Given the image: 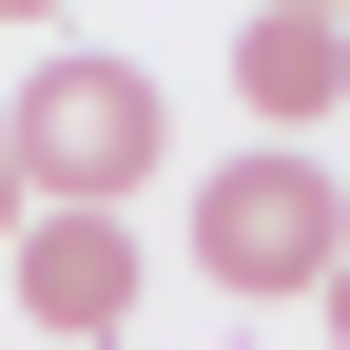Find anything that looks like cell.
<instances>
[{
  "label": "cell",
  "mask_w": 350,
  "mask_h": 350,
  "mask_svg": "<svg viewBox=\"0 0 350 350\" xmlns=\"http://www.w3.org/2000/svg\"><path fill=\"white\" fill-rule=\"evenodd\" d=\"M234 98L273 117V156H312V117L350 98V20H253L234 39Z\"/></svg>",
  "instance_id": "obj_4"
},
{
  "label": "cell",
  "mask_w": 350,
  "mask_h": 350,
  "mask_svg": "<svg viewBox=\"0 0 350 350\" xmlns=\"http://www.w3.org/2000/svg\"><path fill=\"white\" fill-rule=\"evenodd\" d=\"M312 331H331V350H350V253H331V273H312Z\"/></svg>",
  "instance_id": "obj_5"
},
{
  "label": "cell",
  "mask_w": 350,
  "mask_h": 350,
  "mask_svg": "<svg viewBox=\"0 0 350 350\" xmlns=\"http://www.w3.org/2000/svg\"><path fill=\"white\" fill-rule=\"evenodd\" d=\"M350 253V175L331 156H234V175H195V273L214 292H312Z\"/></svg>",
  "instance_id": "obj_2"
},
{
  "label": "cell",
  "mask_w": 350,
  "mask_h": 350,
  "mask_svg": "<svg viewBox=\"0 0 350 350\" xmlns=\"http://www.w3.org/2000/svg\"><path fill=\"white\" fill-rule=\"evenodd\" d=\"M0 20H78V0H0Z\"/></svg>",
  "instance_id": "obj_7"
},
{
  "label": "cell",
  "mask_w": 350,
  "mask_h": 350,
  "mask_svg": "<svg viewBox=\"0 0 350 350\" xmlns=\"http://www.w3.org/2000/svg\"><path fill=\"white\" fill-rule=\"evenodd\" d=\"M20 214H39V195H20V156H0V234H20Z\"/></svg>",
  "instance_id": "obj_6"
},
{
  "label": "cell",
  "mask_w": 350,
  "mask_h": 350,
  "mask_svg": "<svg viewBox=\"0 0 350 350\" xmlns=\"http://www.w3.org/2000/svg\"><path fill=\"white\" fill-rule=\"evenodd\" d=\"M0 273H20V331L117 350V331H137V214H20V234H0Z\"/></svg>",
  "instance_id": "obj_3"
},
{
  "label": "cell",
  "mask_w": 350,
  "mask_h": 350,
  "mask_svg": "<svg viewBox=\"0 0 350 350\" xmlns=\"http://www.w3.org/2000/svg\"><path fill=\"white\" fill-rule=\"evenodd\" d=\"M0 156H20L39 214H117V195L175 156V98H156L137 59H98V39H39V78L0 98Z\"/></svg>",
  "instance_id": "obj_1"
},
{
  "label": "cell",
  "mask_w": 350,
  "mask_h": 350,
  "mask_svg": "<svg viewBox=\"0 0 350 350\" xmlns=\"http://www.w3.org/2000/svg\"><path fill=\"white\" fill-rule=\"evenodd\" d=\"M273 20H350V0H273Z\"/></svg>",
  "instance_id": "obj_8"
}]
</instances>
